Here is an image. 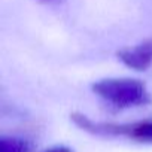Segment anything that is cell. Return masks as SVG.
Wrapping results in <instances>:
<instances>
[{"instance_id":"1","label":"cell","mask_w":152,"mask_h":152,"mask_svg":"<svg viewBox=\"0 0 152 152\" xmlns=\"http://www.w3.org/2000/svg\"><path fill=\"white\" fill-rule=\"evenodd\" d=\"M93 91L116 107H137L151 103L145 84L131 78H106L93 84Z\"/></svg>"},{"instance_id":"2","label":"cell","mask_w":152,"mask_h":152,"mask_svg":"<svg viewBox=\"0 0 152 152\" xmlns=\"http://www.w3.org/2000/svg\"><path fill=\"white\" fill-rule=\"evenodd\" d=\"M72 119L81 128L96 133V134H107V136H127L140 142H152V119L151 121H140L134 124H110V122H94L85 115L75 113Z\"/></svg>"},{"instance_id":"3","label":"cell","mask_w":152,"mask_h":152,"mask_svg":"<svg viewBox=\"0 0 152 152\" xmlns=\"http://www.w3.org/2000/svg\"><path fill=\"white\" fill-rule=\"evenodd\" d=\"M118 58L130 69L143 72L152 66V39L118 51Z\"/></svg>"},{"instance_id":"4","label":"cell","mask_w":152,"mask_h":152,"mask_svg":"<svg viewBox=\"0 0 152 152\" xmlns=\"http://www.w3.org/2000/svg\"><path fill=\"white\" fill-rule=\"evenodd\" d=\"M0 151L2 152H27V146L23 140H18V139H3Z\"/></svg>"},{"instance_id":"5","label":"cell","mask_w":152,"mask_h":152,"mask_svg":"<svg viewBox=\"0 0 152 152\" xmlns=\"http://www.w3.org/2000/svg\"><path fill=\"white\" fill-rule=\"evenodd\" d=\"M48 152H72V151H69L67 148L58 146V148H54V149H51V151H48Z\"/></svg>"},{"instance_id":"6","label":"cell","mask_w":152,"mask_h":152,"mask_svg":"<svg viewBox=\"0 0 152 152\" xmlns=\"http://www.w3.org/2000/svg\"><path fill=\"white\" fill-rule=\"evenodd\" d=\"M39 2H42V3H58L61 0H39Z\"/></svg>"}]
</instances>
